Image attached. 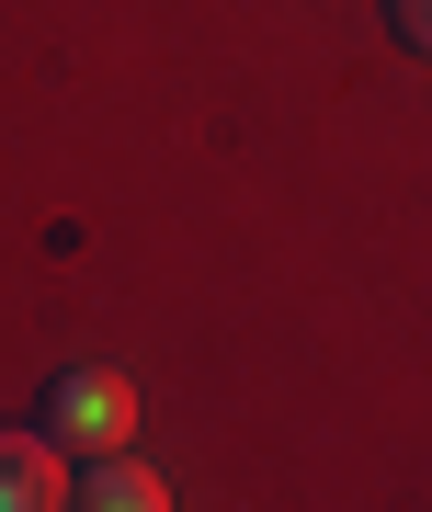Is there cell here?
Masks as SVG:
<instances>
[{
  "label": "cell",
  "instance_id": "7a4b0ae2",
  "mask_svg": "<svg viewBox=\"0 0 432 512\" xmlns=\"http://www.w3.org/2000/svg\"><path fill=\"white\" fill-rule=\"evenodd\" d=\"M46 501H69L57 433L46 421H0V512H46Z\"/></svg>",
  "mask_w": 432,
  "mask_h": 512
},
{
  "label": "cell",
  "instance_id": "6da1fadb",
  "mask_svg": "<svg viewBox=\"0 0 432 512\" xmlns=\"http://www.w3.org/2000/svg\"><path fill=\"white\" fill-rule=\"evenodd\" d=\"M46 433L57 444H80V456H114V444L137 433V387L114 376V365H69V376H46Z\"/></svg>",
  "mask_w": 432,
  "mask_h": 512
},
{
  "label": "cell",
  "instance_id": "277c9868",
  "mask_svg": "<svg viewBox=\"0 0 432 512\" xmlns=\"http://www.w3.org/2000/svg\"><path fill=\"white\" fill-rule=\"evenodd\" d=\"M387 35L410 46V57H432V0H387Z\"/></svg>",
  "mask_w": 432,
  "mask_h": 512
},
{
  "label": "cell",
  "instance_id": "3957f363",
  "mask_svg": "<svg viewBox=\"0 0 432 512\" xmlns=\"http://www.w3.org/2000/svg\"><path fill=\"white\" fill-rule=\"evenodd\" d=\"M69 501H80V512H160L171 490H160V478L126 456V444H114V456H91V467L69 478Z\"/></svg>",
  "mask_w": 432,
  "mask_h": 512
}]
</instances>
